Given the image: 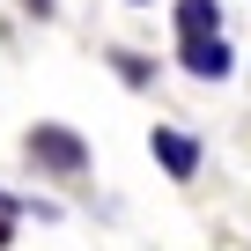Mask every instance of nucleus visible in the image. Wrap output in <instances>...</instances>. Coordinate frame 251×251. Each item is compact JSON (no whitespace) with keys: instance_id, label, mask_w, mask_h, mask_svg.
Instances as JSON below:
<instances>
[{"instance_id":"obj_1","label":"nucleus","mask_w":251,"mask_h":251,"mask_svg":"<svg viewBox=\"0 0 251 251\" xmlns=\"http://www.w3.org/2000/svg\"><path fill=\"white\" fill-rule=\"evenodd\" d=\"M30 163L37 170H52V177H81L89 170V148H81V133H67V126H30Z\"/></svg>"},{"instance_id":"obj_6","label":"nucleus","mask_w":251,"mask_h":251,"mask_svg":"<svg viewBox=\"0 0 251 251\" xmlns=\"http://www.w3.org/2000/svg\"><path fill=\"white\" fill-rule=\"evenodd\" d=\"M23 8H30V15H52V0H23Z\"/></svg>"},{"instance_id":"obj_3","label":"nucleus","mask_w":251,"mask_h":251,"mask_svg":"<svg viewBox=\"0 0 251 251\" xmlns=\"http://www.w3.org/2000/svg\"><path fill=\"white\" fill-rule=\"evenodd\" d=\"M148 148H155V163H163L177 185H185V177H200V141H192V133H177V126H155Z\"/></svg>"},{"instance_id":"obj_4","label":"nucleus","mask_w":251,"mask_h":251,"mask_svg":"<svg viewBox=\"0 0 251 251\" xmlns=\"http://www.w3.org/2000/svg\"><path fill=\"white\" fill-rule=\"evenodd\" d=\"M192 37H222V8L214 0H177V45Z\"/></svg>"},{"instance_id":"obj_2","label":"nucleus","mask_w":251,"mask_h":251,"mask_svg":"<svg viewBox=\"0 0 251 251\" xmlns=\"http://www.w3.org/2000/svg\"><path fill=\"white\" fill-rule=\"evenodd\" d=\"M177 67L192 81H229L236 74V52H229V37H192V45H177Z\"/></svg>"},{"instance_id":"obj_7","label":"nucleus","mask_w":251,"mask_h":251,"mask_svg":"<svg viewBox=\"0 0 251 251\" xmlns=\"http://www.w3.org/2000/svg\"><path fill=\"white\" fill-rule=\"evenodd\" d=\"M133 8H155V0H133Z\"/></svg>"},{"instance_id":"obj_5","label":"nucleus","mask_w":251,"mask_h":251,"mask_svg":"<svg viewBox=\"0 0 251 251\" xmlns=\"http://www.w3.org/2000/svg\"><path fill=\"white\" fill-rule=\"evenodd\" d=\"M111 59H118V74H126V81H148V59H141V52H111Z\"/></svg>"}]
</instances>
